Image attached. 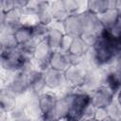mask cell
Instances as JSON below:
<instances>
[{"instance_id": "cell-38", "label": "cell", "mask_w": 121, "mask_h": 121, "mask_svg": "<svg viewBox=\"0 0 121 121\" xmlns=\"http://www.w3.org/2000/svg\"><path fill=\"white\" fill-rule=\"evenodd\" d=\"M119 121H121V120H119Z\"/></svg>"}, {"instance_id": "cell-35", "label": "cell", "mask_w": 121, "mask_h": 121, "mask_svg": "<svg viewBox=\"0 0 121 121\" xmlns=\"http://www.w3.org/2000/svg\"><path fill=\"white\" fill-rule=\"evenodd\" d=\"M83 121H100V120L97 119L96 117H95V118H91V119H87V120H83Z\"/></svg>"}, {"instance_id": "cell-15", "label": "cell", "mask_w": 121, "mask_h": 121, "mask_svg": "<svg viewBox=\"0 0 121 121\" xmlns=\"http://www.w3.org/2000/svg\"><path fill=\"white\" fill-rule=\"evenodd\" d=\"M69 66L71 65L69 61L68 52H64L61 50L53 51L50 58V68L64 72Z\"/></svg>"}, {"instance_id": "cell-36", "label": "cell", "mask_w": 121, "mask_h": 121, "mask_svg": "<svg viewBox=\"0 0 121 121\" xmlns=\"http://www.w3.org/2000/svg\"><path fill=\"white\" fill-rule=\"evenodd\" d=\"M47 118V121H59L57 119H54V118H49V117H46Z\"/></svg>"}, {"instance_id": "cell-13", "label": "cell", "mask_w": 121, "mask_h": 121, "mask_svg": "<svg viewBox=\"0 0 121 121\" xmlns=\"http://www.w3.org/2000/svg\"><path fill=\"white\" fill-rule=\"evenodd\" d=\"M58 98H59V95L57 93L49 91V90L38 97L41 109H42L44 116H48L49 114H51Z\"/></svg>"}, {"instance_id": "cell-4", "label": "cell", "mask_w": 121, "mask_h": 121, "mask_svg": "<svg viewBox=\"0 0 121 121\" xmlns=\"http://www.w3.org/2000/svg\"><path fill=\"white\" fill-rule=\"evenodd\" d=\"M3 88L9 89L14 95H16L17 97H21L29 92L30 83L26 74L23 72H18L11 76L6 87Z\"/></svg>"}, {"instance_id": "cell-23", "label": "cell", "mask_w": 121, "mask_h": 121, "mask_svg": "<svg viewBox=\"0 0 121 121\" xmlns=\"http://www.w3.org/2000/svg\"><path fill=\"white\" fill-rule=\"evenodd\" d=\"M38 43H39L38 42H36L34 39H32L29 42L19 45V49L26 59L33 60L34 57H35V53H36Z\"/></svg>"}, {"instance_id": "cell-22", "label": "cell", "mask_w": 121, "mask_h": 121, "mask_svg": "<svg viewBox=\"0 0 121 121\" xmlns=\"http://www.w3.org/2000/svg\"><path fill=\"white\" fill-rule=\"evenodd\" d=\"M31 30H32V38L36 42L40 43L46 40L49 32V27L41 23H37L31 27Z\"/></svg>"}, {"instance_id": "cell-27", "label": "cell", "mask_w": 121, "mask_h": 121, "mask_svg": "<svg viewBox=\"0 0 121 121\" xmlns=\"http://www.w3.org/2000/svg\"><path fill=\"white\" fill-rule=\"evenodd\" d=\"M96 112H97V109L92 103H90L82 111V112L80 114V117H79V121H83V120L95 118V117H96Z\"/></svg>"}, {"instance_id": "cell-19", "label": "cell", "mask_w": 121, "mask_h": 121, "mask_svg": "<svg viewBox=\"0 0 121 121\" xmlns=\"http://www.w3.org/2000/svg\"><path fill=\"white\" fill-rule=\"evenodd\" d=\"M110 9V0H91L87 1V10L100 16Z\"/></svg>"}, {"instance_id": "cell-7", "label": "cell", "mask_w": 121, "mask_h": 121, "mask_svg": "<svg viewBox=\"0 0 121 121\" xmlns=\"http://www.w3.org/2000/svg\"><path fill=\"white\" fill-rule=\"evenodd\" d=\"M101 85L114 95L121 88V74L112 65L101 68Z\"/></svg>"}, {"instance_id": "cell-5", "label": "cell", "mask_w": 121, "mask_h": 121, "mask_svg": "<svg viewBox=\"0 0 121 121\" xmlns=\"http://www.w3.org/2000/svg\"><path fill=\"white\" fill-rule=\"evenodd\" d=\"M52 53H53V50L46 40L40 42L36 49L35 57L32 60L35 67L42 72H45L47 69H49L50 58L52 56Z\"/></svg>"}, {"instance_id": "cell-11", "label": "cell", "mask_w": 121, "mask_h": 121, "mask_svg": "<svg viewBox=\"0 0 121 121\" xmlns=\"http://www.w3.org/2000/svg\"><path fill=\"white\" fill-rule=\"evenodd\" d=\"M113 100L114 94L102 85L91 94V103L96 109H106Z\"/></svg>"}, {"instance_id": "cell-9", "label": "cell", "mask_w": 121, "mask_h": 121, "mask_svg": "<svg viewBox=\"0 0 121 121\" xmlns=\"http://www.w3.org/2000/svg\"><path fill=\"white\" fill-rule=\"evenodd\" d=\"M82 25H83V30L84 32H92L96 33L98 35H102L105 27L100 22L99 16L95 14L94 12L90 10H85L84 12L79 14ZM83 32V33H84Z\"/></svg>"}, {"instance_id": "cell-14", "label": "cell", "mask_w": 121, "mask_h": 121, "mask_svg": "<svg viewBox=\"0 0 121 121\" xmlns=\"http://www.w3.org/2000/svg\"><path fill=\"white\" fill-rule=\"evenodd\" d=\"M18 104V97L14 95L9 89L1 88L0 92V107L1 112H10Z\"/></svg>"}, {"instance_id": "cell-37", "label": "cell", "mask_w": 121, "mask_h": 121, "mask_svg": "<svg viewBox=\"0 0 121 121\" xmlns=\"http://www.w3.org/2000/svg\"><path fill=\"white\" fill-rule=\"evenodd\" d=\"M64 121H78V120H77V119H73V118H67V119L64 120Z\"/></svg>"}, {"instance_id": "cell-17", "label": "cell", "mask_w": 121, "mask_h": 121, "mask_svg": "<svg viewBox=\"0 0 121 121\" xmlns=\"http://www.w3.org/2000/svg\"><path fill=\"white\" fill-rule=\"evenodd\" d=\"M62 2L68 15H78L87 10V1L82 2L77 0H64Z\"/></svg>"}, {"instance_id": "cell-18", "label": "cell", "mask_w": 121, "mask_h": 121, "mask_svg": "<svg viewBox=\"0 0 121 121\" xmlns=\"http://www.w3.org/2000/svg\"><path fill=\"white\" fill-rule=\"evenodd\" d=\"M91 47L83 41V39L80 38H76L72 40L71 45L69 47L68 53L71 55L75 56H79V57H84V55L89 51Z\"/></svg>"}, {"instance_id": "cell-8", "label": "cell", "mask_w": 121, "mask_h": 121, "mask_svg": "<svg viewBox=\"0 0 121 121\" xmlns=\"http://www.w3.org/2000/svg\"><path fill=\"white\" fill-rule=\"evenodd\" d=\"M43 78L47 89L57 94H59L67 84L63 71H59L53 68H49L45 72H43Z\"/></svg>"}, {"instance_id": "cell-2", "label": "cell", "mask_w": 121, "mask_h": 121, "mask_svg": "<svg viewBox=\"0 0 121 121\" xmlns=\"http://www.w3.org/2000/svg\"><path fill=\"white\" fill-rule=\"evenodd\" d=\"M29 60L20 51L19 46L11 51H1V68L2 71L15 74L21 72L26 62Z\"/></svg>"}, {"instance_id": "cell-33", "label": "cell", "mask_w": 121, "mask_h": 121, "mask_svg": "<svg viewBox=\"0 0 121 121\" xmlns=\"http://www.w3.org/2000/svg\"><path fill=\"white\" fill-rule=\"evenodd\" d=\"M34 121H47V118H46V116L43 115L42 117H40V118H38V119H36Z\"/></svg>"}, {"instance_id": "cell-16", "label": "cell", "mask_w": 121, "mask_h": 121, "mask_svg": "<svg viewBox=\"0 0 121 121\" xmlns=\"http://www.w3.org/2000/svg\"><path fill=\"white\" fill-rule=\"evenodd\" d=\"M50 12L56 22H64L69 16L62 1H50Z\"/></svg>"}, {"instance_id": "cell-1", "label": "cell", "mask_w": 121, "mask_h": 121, "mask_svg": "<svg viewBox=\"0 0 121 121\" xmlns=\"http://www.w3.org/2000/svg\"><path fill=\"white\" fill-rule=\"evenodd\" d=\"M92 48L94 50L96 62L100 68L112 65L115 57L117 56L112 45V41L107 36L105 30L99 37L95 45Z\"/></svg>"}, {"instance_id": "cell-26", "label": "cell", "mask_w": 121, "mask_h": 121, "mask_svg": "<svg viewBox=\"0 0 121 121\" xmlns=\"http://www.w3.org/2000/svg\"><path fill=\"white\" fill-rule=\"evenodd\" d=\"M105 33L109 38L112 40H120L121 39V20L119 19L112 26L105 28Z\"/></svg>"}, {"instance_id": "cell-21", "label": "cell", "mask_w": 121, "mask_h": 121, "mask_svg": "<svg viewBox=\"0 0 121 121\" xmlns=\"http://www.w3.org/2000/svg\"><path fill=\"white\" fill-rule=\"evenodd\" d=\"M0 45L1 51H11L19 46L15 36L12 34H1Z\"/></svg>"}, {"instance_id": "cell-25", "label": "cell", "mask_w": 121, "mask_h": 121, "mask_svg": "<svg viewBox=\"0 0 121 121\" xmlns=\"http://www.w3.org/2000/svg\"><path fill=\"white\" fill-rule=\"evenodd\" d=\"M105 110H106L107 115L110 116L111 118L116 121L121 120V106L115 100H113Z\"/></svg>"}, {"instance_id": "cell-6", "label": "cell", "mask_w": 121, "mask_h": 121, "mask_svg": "<svg viewBox=\"0 0 121 121\" xmlns=\"http://www.w3.org/2000/svg\"><path fill=\"white\" fill-rule=\"evenodd\" d=\"M90 103H91V95L89 93L81 89H75L73 91L71 112L68 118H73L79 121V117L82 111Z\"/></svg>"}, {"instance_id": "cell-3", "label": "cell", "mask_w": 121, "mask_h": 121, "mask_svg": "<svg viewBox=\"0 0 121 121\" xmlns=\"http://www.w3.org/2000/svg\"><path fill=\"white\" fill-rule=\"evenodd\" d=\"M74 91V90H73ZM73 91L69 94L59 95V98L56 102V105L51 112L46 117L54 118L59 121H64L66 120L71 112L72 108V100H73Z\"/></svg>"}, {"instance_id": "cell-24", "label": "cell", "mask_w": 121, "mask_h": 121, "mask_svg": "<svg viewBox=\"0 0 121 121\" xmlns=\"http://www.w3.org/2000/svg\"><path fill=\"white\" fill-rule=\"evenodd\" d=\"M17 42H18V44L21 45V44H24L27 42H29L30 40H32V30H31V27L29 26H22L18 30L17 32L14 34Z\"/></svg>"}, {"instance_id": "cell-12", "label": "cell", "mask_w": 121, "mask_h": 121, "mask_svg": "<svg viewBox=\"0 0 121 121\" xmlns=\"http://www.w3.org/2000/svg\"><path fill=\"white\" fill-rule=\"evenodd\" d=\"M63 30L65 35H67L72 39L80 38L84 30L79 14L69 15L63 22Z\"/></svg>"}, {"instance_id": "cell-31", "label": "cell", "mask_w": 121, "mask_h": 121, "mask_svg": "<svg viewBox=\"0 0 121 121\" xmlns=\"http://www.w3.org/2000/svg\"><path fill=\"white\" fill-rule=\"evenodd\" d=\"M114 100L121 106V88L115 93V95H114Z\"/></svg>"}, {"instance_id": "cell-28", "label": "cell", "mask_w": 121, "mask_h": 121, "mask_svg": "<svg viewBox=\"0 0 121 121\" xmlns=\"http://www.w3.org/2000/svg\"><path fill=\"white\" fill-rule=\"evenodd\" d=\"M100 35L96 34V33H92V32H84L81 36V38L83 39V41L90 46L93 47L95 45V43H97L98 39H99Z\"/></svg>"}, {"instance_id": "cell-32", "label": "cell", "mask_w": 121, "mask_h": 121, "mask_svg": "<svg viewBox=\"0 0 121 121\" xmlns=\"http://www.w3.org/2000/svg\"><path fill=\"white\" fill-rule=\"evenodd\" d=\"M115 9H117V10H118V12L121 14V0H116Z\"/></svg>"}, {"instance_id": "cell-34", "label": "cell", "mask_w": 121, "mask_h": 121, "mask_svg": "<svg viewBox=\"0 0 121 121\" xmlns=\"http://www.w3.org/2000/svg\"><path fill=\"white\" fill-rule=\"evenodd\" d=\"M15 121H32V120H30L28 117H25V118H22V119H18V120H15Z\"/></svg>"}, {"instance_id": "cell-30", "label": "cell", "mask_w": 121, "mask_h": 121, "mask_svg": "<svg viewBox=\"0 0 121 121\" xmlns=\"http://www.w3.org/2000/svg\"><path fill=\"white\" fill-rule=\"evenodd\" d=\"M30 1H26V0H14V6L16 9L25 10V9L29 5Z\"/></svg>"}, {"instance_id": "cell-10", "label": "cell", "mask_w": 121, "mask_h": 121, "mask_svg": "<svg viewBox=\"0 0 121 121\" xmlns=\"http://www.w3.org/2000/svg\"><path fill=\"white\" fill-rule=\"evenodd\" d=\"M66 83L73 89H80L86 79V70L81 66H69L64 71Z\"/></svg>"}, {"instance_id": "cell-29", "label": "cell", "mask_w": 121, "mask_h": 121, "mask_svg": "<svg viewBox=\"0 0 121 121\" xmlns=\"http://www.w3.org/2000/svg\"><path fill=\"white\" fill-rule=\"evenodd\" d=\"M0 8H1V11H4L5 13L12 10L15 8L14 0H1L0 1Z\"/></svg>"}, {"instance_id": "cell-20", "label": "cell", "mask_w": 121, "mask_h": 121, "mask_svg": "<svg viewBox=\"0 0 121 121\" xmlns=\"http://www.w3.org/2000/svg\"><path fill=\"white\" fill-rule=\"evenodd\" d=\"M100 22L103 25L105 28H108L112 26L113 24H115L119 19H120V13L118 12L117 9H108L105 13L99 16Z\"/></svg>"}]
</instances>
